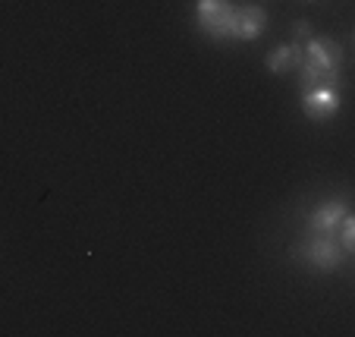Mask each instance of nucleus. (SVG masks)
Segmentation results:
<instances>
[{"label":"nucleus","instance_id":"obj_1","mask_svg":"<svg viewBox=\"0 0 355 337\" xmlns=\"http://www.w3.org/2000/svg\"><path fill=\"white\" fill-rule=\"evenodd\" d=\"M233 3L230 0H195V19L205 35L214 41L230 38V22H233Z\"/></svg>","mask_w":355,"mask_h":337},{"label":"nucleus","instance_id":"obj_2","mask_svg":"<svg viewBox=\"0 0 355 337\" xmlns=\"http://www.w3.org/2000/svg\"><path fill=\"white\" fill-rule=\"evenodd\" d=\"M343 98L336 85H311L302 92V114L315 123H327L340 114Z\"/></svg>","mask_w":355,"mask_h":337},{"label":"nucleus","instance_id":"obj_3","mask_svg":"<svg viewBox=\"0 0 355 337\" xmlns=\"http://www.w3.org/2000/svg\"><path fill=\"white\" fill-rule=\"evenodd\" d=\"M302 256L318 271H336L349 258L346 252H343V246L334 240V233H315L309 243L302 246Z\"/></svg>","mask_w":355,"mask_h":337},{"label":"nucleus","instance_id":"obj_4","mask_svg":"<svg viewBox=\"0 0 355 337\" xmlns=\"http://www.w3.org/2000/svg\"><path fill=\"white\" fill-rule=\"evenodd\" d=\"M268 28V10L258 3H245V7L233 10V22H230V38L236 41H255Z\"/></svg>","mask_w":355,"mask_h":337},{"label":"nucleus","instance_id":"obj_5","mask_svg":"<svg viewBox=\"0 0 355 337\" xmlns=\"http://www.w3.org/2000/svg\"><path fill=\"white\" fill-rule=\"evenodd\" d=\"M346 215H349V205L343 199H330V202H321L309 215V227L311 233H336V227H340V221Z\"/></svg>","mask_w":355,"mask_h":337},{"label":"nucleus","instance_id":"obj_6","mask_svg":"<svg viewBox=\"0 0 355 337\" xmlns=\"http://www.w3.org/2000/svg\"><path fill=\"white\" fill-rule=\"evenodd\" d=\"M264 67L270 69L274 76H286V73H295L302 67V44H277L268 57H264Z\"/></svg>","mask_w":355,"mask_h":337},{"label":"nucleus","instance_id":"obj_7","mask_svg":"<svg viewBox=\"0 0 355 337\" xmlns=\"http://www.w3.org/2000/svg\"><path fill=\"white\" fill-rule=\"evenodd\" d=\"M336 233H340V246H343V252H346V256H352V252H355V215H352V211H349V215L340 221Z\"/></svg>","mask_w":355,"mask_h":337},{"label":"nucleus","instance_id":"obj_8","mask_svg":"<svg viewBox=\"0 0 355 337\" xmlns=\"http://www.w3.org/2000/svg\"><path fill=\"white\" fill-rule=\"evenodd\" d=\"M311 35H315V32H311V22L309 19H299L293 26V44H305Z\"/></svg>","mask_w":355,"mask_h":337}]
</instances>
